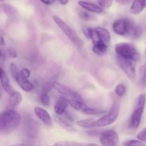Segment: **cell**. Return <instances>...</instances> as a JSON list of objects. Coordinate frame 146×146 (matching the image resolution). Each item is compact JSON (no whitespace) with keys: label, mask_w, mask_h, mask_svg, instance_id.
<instances>
[{"label":"cell","mask_w":146,"mask_h":146,"mask_svg":"<svg viewBox=\"0 0 146 146\" xmlns=\"http://www.w3.org/2000/svg\"><path fill=\"white\" fill-rule=\"evenodd\" d=\"M21 115L13 108L0 113V135H7L15 131L21 123Z\"/></svg>","instance_id":"cell-1"},{"label":"cell","mask_w":146,"mask_h":146,"mask_svg":"<svg viewBox=\"0 0 146 146\" xmlns=\"http://www.w3.org/2000/svg\"><path fill=\"white\" fill-rule=\"evenodd\" d=\"M146 102V96L145 94H142L137 97L134 110L130 115L129 126L132 129H137L140 126L141 122L142 116L145 109Z\"/></svg>","instance_id":"cell-2"},{"label":"cell","mask_w":146,"mask_h":146,"mask_svg":"<svg viewBox=\"0 0 146 146\" xmlns=\"http://www.w3.org/2000/svg\"><path fill=\"white\" fill-rule=\"evenodd\" d=\"M115 50L117 56L132 61H138L140 58V54L137 48L133 44L129 43H117L115 46Z\"/></svg>","instance_id":"cell-3"},{"label":"cell","mask_w":146,"mask_h":146,"mask_svg":"<svg viewBox=\"0 0 146 146\" xmlns=\"http://www.w3.org/2000/svg\"><path fill=\"white\" fill-rule=\"evenodd\" d=\"M53 20L54 23L58 26L59 28L64 32V34L68 37L69 39L78 48H82L83 46V41L79 36L77 33L71 27L64 22L61 18L57 16H53Z\"/></svg>","instance_id":"cell-4"},{"label":"cell","mask_w":146,"mask_h":146,"mask_svg":"<svg viewBox=\"0 0 146 146\" xmlns=\"http://www.w3.org/2000/svg\"><path fill=\"white\" fill-rule=\"evenodd\" d=\"M119 111H120V106H119L118 103L115 102L107 113H106L99 119L94 120V128H101V127L102 128V127L108 126L114 123L117 119Z\"/></svg>","instance_id":"cell-5"},{"label":"cell","mask_w":146,"mask_h":146,"mask_svg":"<svg viewBox=\"0 0 146 146\" xmlns=\"http://www.w3.org/2000/svg\"><path fill=\"white\" fill-rule=\"evenodd\" d=\"M134 25V23L129 19L120 18L113 24V30L117 35L129 36Z\"/></svg>","instance_id":"cell-6"},{"label":"cell","mask_w":146,"mask_h":146,"mask_svg":"<svg viewBox=\"0 0 146 146\" xmlns=\"http://www.w3.org/2000/svg\"><path fill=\"white\" fill-rule=\"evenodd\" d=\"M52 87L58 93H60L62 96L65 97L67 101H72V100H82L80 94H77L76 91H73L71 88L67 87V86L61 84L57 81H54L52 84Z\"/></svg>","instance_id":"cell-7"},{"label":"cell","mask_w":146,"mask_h":146,"mask_svg":"<svg viewBox=\"0 0 146 146\" xmlns=\"http://www.w3.org/2000/svg\"><path fill=\"white\" fill-rule=\"evenodd\" d=\"M117 61L120 67L127 76V78L131 81H135L136 78V70L133 64V61L117 56Z\"/></svg>","instance_id":"cell-8"},{"label":"cell","mask_w":146,"mask_h":146,"mask_svg":"<svg viewBox=\"0 0 146 146\" xmlns=\"http://www.w3.org/2000/svg\"><path fill=\"white\" fill-rule=\"evenodd\" d=\"M119 135L114 130L103 131L99 137V141L102 145L114 146L119 143Z\"/></svg>","instance_id":"cell-9"},{"label":"cell","mask_w":146,"mask_h":146,"mask_svg":"<svg viewBox=\"0 0 146 146\" xmlns=\"http://www.w3.org/2000/svg\"><path fill=\"white\" fill-rule=\"evenodd\" d=\"M34 113L37 118L42 121L44 124L47 126H50L52 123V120L49 113L44 108L41 107H35L34 108Z\"/></svg>","instance_id":"cell-10"},{"label":"cell","mask_w":146,"mask_h":146,"mask_svg":"<svg viewBox=\"0 0 146 146\" xmlns=\"http://www.w3.org/2000/svg\"><path fill=\"white\" fill-rule=\"evenodd\" d=\"M0 83H1L3 89L8 94H10L14 91L8 76H7V73H6V71H4V69L1 65H0Z\"/></svg>","instance_id":"cell-11"},{"label":"cell","mask_w":146,"mask_h":146,"mask_svg":"<svg viewBox=\"0 0 146 146\" xmlns=\"http://www.w3.org/2000/svg\"><path fill=\"white\" fill-rule=\"evenodd\" d=\"M78 4L82 8L87 10V11H90V12L94 13V14H100L103 11V9L99 4H94L92 2L87 1H79Z\"/></svg>","instance_id":"cell-12"},{"label":"cell","mask_w":146,"mask_h":146,"mask_svg":"<svg viewBox=\"0 0 146 146\" xmlns=\"http://www.w3.org/2000/svg\"><path fill=\"white\" fill-rule=\"evenodd\" d=\"M67 106H68V101H67V98L64 96L60 97V98L57 100L54 107V110L56 115H63L66 112Z\"/></svg>","instance_id":"cell-13"},{"label":"cell","mask_w":146,"mask_h":146,"mask_svg":"<svg viewBox=\"0 0 146 146\" xmlns=\"http://www.w3.org/2000/svg\"><path fill=\"white\" fill-rule=\"evenodd\" d=\"M16 82L17 83V84L19 85V86L25 92H30L33 90L34 86H33L32 84L31 83V81H29L28 78H24L21 76V74H19V75L15 78Z\"/></svg>","instance_id":"cell-14"},{"label":"cell","mask_w":146,"mask_h":146,"mask_svg":"<svg viewBox=\"0 0 146 146\" xmlns=\"http://www.w3.org/2000/svg\"><path fill=\"white\" fill-rule=\"evenodd\" d=\"M54 121L61 128H62L63 129L68 131V132L74 133L77 131V130L70 123V121H68L66 118H62V117H60V115H56L55 118H54Z\"/></svg>","instance_id":"cell-15"},{"label":"cell","mask_w":146,"mask_h":146,"mask_svg":"<svg viewBox=\"0 0 146 146\" xmlns=\"http://www.w3.org/2000/svg\"><path fill=\"white\" fill-rule=\"evenodd\" d=\"M146 8V0H133L130 7V12L135 15L140 14Z\"/></svg>","instance_id":"cell-16"},{"label":"cell","mask_w":146,"mask_h":146,"mask_svg":"<svg viewBox=\"0 0 146 146\" xmlns=\"http://www.w3.org/2000/svg\"><path fill=\"white\" fill-rule=\"evenodd\" d=\"M22 101V96L21 94L18 91H13L9 94V108H14L16 106H18L21 104Z\"/></svg>","instance_id":"cell-17"},{"label":"cell","mask_w":146,"mask_h":146,"mask_svg":"<svg viewBox=\"0 0 146 146\" xmlns=\"http://www.w3.org/2000/svg\"><path fill=\"white\" fill-rule=\"evenodd\" d=\"M107 49H108L107 44L104 43V41L99 40V41L93 42L92 51L94 54L97 55H102L107 52Z\"/></svg>","instance_id":"cell-18"},{"label":"cell","mask_w":146,"mask_h":146,"mask_svg":"<svg viewBox=\"0 0 146 146\" xmlns=\"http://www.w3.org/2000/svg\"><path fill=\"white\" fill-rule=\"evenodd\" d=\"M1 9H2L3 12L10 19H15L18 17V11L15 7L10 5L9 4H4L3 3L1 6Z\"/></svg>","instance_id":"cell-19"},{"label":"cell","mask_w":146,"mask_h":146,"mask_svg":"<svg viewBox=\"0 0 146 146\" xmlns=\"http://www.w3.org/2000/svg\"><path fill=\"white\" fill-rule=\"evenodd\" d=\"M25 129L26 131H27V135L29 137L34 138L35 136H37V128L34 121H32L31 120H29V121H26Z\"/></svg>","instance_id":"cell-20"},{"label":"cell","mask_w":146,"mask_h":146,"mask_svg":"<svg viewBox=\"0 0 146 146\" xmlns=\"http://www.w3.org/2000/svg\"><path fill=\"white\" fill-rule=\"evenodd\" d=\"M139 84L142 89L146 88V64H143L139 70Z\"/></svg>","instance_id":"cell-21"},{"label":"cell","mask_w":146,"mask_h":146,"mask_svg":"<svg viewBox=\"0 0 146 146\" xmlns=\"http://www.w3.org/2000/svg\"><path fill=\"white\" fill-rule=\"evenodd\" d=\"M82 112L87 115H99L101 114H104L106 113L105 110L98 109V108H90L89 106H86L84 109L82 111Z\"/></svg>","instance_id":"cell-22"},{"label":"cell","mask_w":146,"mask_h":146,"mask_svg":"<svg viewBox=\"0 0 146 146\" xmlns=\"http://www.w3.org/2000/svg\"><path fill=\"white\" fill-rule=\"evenodd\" d=\"M68 104H70L74 109L77 110V111H82L86 106L85 104L83 102L82 100H72V101H68Z\"/></svg>","instance_id":"cell-23"},{"label":"cell","mask_w":146,"mask_h":146,"mask_svg":"<svg viewBox=\"0 0 146 146\" xmlns=\"http://www.w3.org/2000/svg\"><path fill=\"white\" fill-rule=\"evenodd\" d=\"M94 120L92 118H89V119L80 120L77 122V125L83 128H88V129H92L94 128Z\"/></svg>","instance_id":"cell-24"},{"label":"cell","mask_w":146,"mask_h":146,"mask_svg":"<svg viewBox=\"0 0 146 146\" xmlns=\"http://www.w3.org/2000/svg\"><path fill=\"white\" fill-rule=\"evenodd\" d=\"M143 35V29L140 26L134 25L131 32L130 34V36L132 37L133 39H138Z\"/></svg>","instance_id":"cell-25"},{"label":"cell","mask_w":146,"mask_h":146,"mask_svg":"<svg viewBox=\"0 0 146 146\" xmlns=\"http://www.w3.org/2000/svg\"><path fill=\"white\" fill-rule=\"evenodd\" d=\"M126 87L124 84H119L115 88V94L119 97H122L125 94Z\"/></svg>","instance_id":"cell-26"},{"label":"cell","mask_w":146,"mask_h":146,"mask_svg":"<svg viewBox=\"0 0 146 146\" xmlns=\"http://www.w3.org/2000/svg\"><path fill=\"white\" fill-rule=\"evenodd\" d=\"M40 101L44 106H50V99L49 96L47 95V93L42 91V93L40 95Z\"/></svg>","instance_id":"cell-27"},{"label":"cell","mask_w":146,"mask_h":146,"mask_svg":"<svg viewBox=\"0 0 146 146\" xmlns=\"http://www.w3.org/2000/svg\"><path fill=\"white\" fill-rule=\"evenodd\" d=\"M87 145V144L80 143L71 142V141H59V142L55 143L54 145H64V146H78V145Z\"/></svg>","instance_id":"cell-28"},{"label":"cell","mask_w":146,"mask_h":146,"mask_svg":"<svg viewBox=\"0 0 146 146\" xmlns=\"http://www.w3.org/2000/svg\"><path fill=\"white\" fill-rule=\"evenodd\" d=\"M10 71H11V76H12L14 80L20 74V71H19L18 67H17V66L14 63H11L10 64Z\"/></svg>","instance_id":"cell-29"},{"label":"cell","mask_w":146,"mask_h":146,"mask_svg":"<svg viewBox=\"0 0 146 146\" xmlns=\"http://www.w3.org/2000/svg\"><path fill=\"white\" fill-rule=\"evenodd\" d=\"M99 5L102 9H108L113 4V0H97Z\"/></svg>","instance_id":"cell-30"},{"label":"cell","mask_w":146,"mask_h":146,"mask_svg":"<svg viewBox=\"0 0 146 146\" xmlns=\"http://www.w3.org/2000/svg\"><path fill=\"white\" fill-rule=\"evenodd\" d=\"M123 145H143L144 143H143L142 141H140V140H127L125 142L123 143Z\"/></svg>","instance_id":"cell-31"},{"label":"cell","mask_w":146,"mask_h":146,"mask_svg":"<svg viewBox=\"0 0 146 146\" xmlns=\"http://www.w3.org/2000/svg\"><path fill=\"white\" fill-rule=\"evenodd\" d=\"M79 16H80V18L82 19L84 21H90L92 19H93V17L90 14V13L87 12V11H80L79 13Z\"/></svg>","instance_id":"cell-32"},{"label":"cell","mask_w":146,"mask_h":146,"mask_svg":"<svg viewBox=\"0 0 146 146\" xmlns=\"http://www.w3.org/2000/svg\"><path fill=\"white\" fill-rule=\"evenodd\" d=\"M137 138L142 142H146V128H143L137 133Z\"/></svg>","instance_id":"cell-33"},{"label":"cell","mask_w":146,"mask_h":146,"mask_svg":"<svg viewBox=\"0 0 146 146\" xmlns=\"http://www.w3.org/2000/svg\"><path fill=\"white\" fill-rule=\"evenodd\" d=\"M20 74H21V76L24 77V78H28L30 76L31 72H30V71L28 69V68H24L21 70V71H20Z\"/></svg>","instance_id":"cell-34"},{"label":"cell","mask_w":146,"mask_h":146,"mask_svg":"<svg viewBox=\"0 0 146 146\" xmlns=\"http://www.w3.org/2000/svg\"><path fill=\"white\" fill-rule=\"evenodd\" d=\"M8 54H9V55L10 56V57H11V58H16V57L17 56V52H16V51L14 49V48H9Z\"/></svg>","instance_id":"cell-35"},{"label":"cell","mask_w":146,"mask_h":146,"mask_svg":"<svg viewBox=\"0 0 146 146\" xmlns=\"http://www.w3.org/2000/svg\"><path fill=\"white\" fill-rule=\"evenodd\" d=\"M115 1L119 4H122V5H127V4L133 2V0H115Z\"/></svg>","instance_id":"cell-36"},{"label":"cell","mask_w":146,"mask_h":146,"mask_svg":"<svg viewBox=\"0 0 146 146\" xmlns=\"http://www.w3.org/2000/svg\"><path fill=\"white\" fill-rule=\"evenodd\" d=\"M40 1L44 4H46V5H52V4H54L55 0H40Z\"/></svg>","instance_id":"cell-37"},{"label":"cell","mask_w":146,"mask_h":146,"mask_svg":"<svg viewBox=\"0 0 146 146\" xmlns=\"http://www.w3.org/2000/svg\"><path fill=\"white\" fill-rule=\"evenodd\" d=\"M5 39L4 38V36H3L2 33L0 31V46H4L5 45Z\"/></svg>","instance_id":"cell-38"},{"label":"cell","mask_w":146,"mask_h":146,"mask_svg":"<svg viewBox=\"0 0 146 146\" xmlns=\"http://www.w3.org/2000/svg\"><path fill=\"white\" fill-rule=\"evenodd\" d=\"M59 2L61 4H62V5H66V4L68 3L69 0H58Z\"/></svg>","instance_id":"cell-39"},{"label":"cell","mask_w":146,"mask_h":146,"mask_svg":"<svg viewBox=\"0 0 146 146\" xmlns=\"http://www.w3.org/2000/svg\"><path fill=\"white\" fill-rule=\"evenodd\" d=\"M4 1H5V0H0V7H1V4H3V2H4Z\"/></svg>","instance_id":"cell-40"},{"label":"cell","mask_w":146,"mask_h":146,"mask_svg":"<svg viewBox=\"0 0 146 146\" xmlns=\"http://www.w3.org/2000/svg\"><path fill=\"white\" fill-rule=\"evenodd\" d=\"M2 56H3V53H2V51L0 50V58H1Z\"/></svg>","instance_id":"cell-41"},{"label":"cell","mask_w":146,"mask_h":146,"mask_svg":"<svg viewBox=\"0 0 146 146\" xmlns=\"http://www.w3.org/2000/svg\"><path fill=\"white\" fill-rule=\"evenodd\" d=\"M145 56H146V49H145Z\"/></svg>","instance_id":"cell-42"}]
</instances>
